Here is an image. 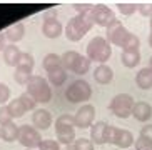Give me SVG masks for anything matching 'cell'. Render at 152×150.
Instances as JSON below:
<instances>
[{
    "instance_id": "1",
    "label": "cell",
    "mask_w": 152,
    "mask_h": 150,
    "mask_svg": "<svg viewBox=\"0 0 152 150\" xmlns=\"http://www.w3.org/2000/svg\"><path fill=\"white\" fill-rule=\"evenodd\" d=\"M94 27V20L90 17V13H77L75 17H72L67 22L64 33L67 37V40L70 42H79L84 39V35L87 32H90V28Z\"/></svg>"
},
{
    "instance_id": "2",
    "label": "cell",
    "mask_w": 152,
    "mask_h": 150,
    "mask_svg": "<svg viewBox=\"0 0 152 150\" xmlns=\"http://www.w3.org/2000/svg\"><path fill=\"white\" fill-rule=\"evenodd\" d=\"M62 58V67L67 72L77 75H85L90 70V60L87 58V55H82V53L75 52V50H67V52L60 55Z\"/></svg>"
},
{
    "instance_id": "3",
    "label": "cell",
    "mask_w": 152,
    "mask_h": 150,
    "mask_svg": "<svg viewBox=\"0 0 152 150\" xmlns=\"http://www.w3.org/2000/svg\"><path fill=\"white\" fill-rule=\"evenodd\" d=\"M112 55V47L104 37H94L87 45V58L90 62H97L99 65L105 63Z\"/></svg>"
},
{
    "instance_id": "4",
    "label": "cell",
    "mask_w": 152,
    "mask_h": 150,
    "mask_svg": "<svg viewBox=\"0 0 152 150\" xmlns=\"http://www.w3.org/2000/svg\"><path fill=\"white\" fill-rule=\"evenodd\" d=\"M55 137L58 143L65 145H72V142H75V122L72 115H58V119L55 120Z\"/></svg>"
},
{
    "instance_id": "5",
    "label": "cell",
    "mask_w": 152,
    "mask_h": 150,
    "mask_svg": "<svg viewBox=\"0 0 152 150\" xmlns=\"http://www.w3.org/2000/svg\"><path fill=\"white\" fill-rule=\"evenodd\" d=\"M27 93L39 103H47L52 100V88L49 82L40 75H34L30 79V82L27 84Z\"/></svg>"
},
{
    "instance_id": "6",
    "label": "cell",
    "mask_w": 152,
    "mask_h": 150,
    "mask_svg": "<svg viewBox=\"0 0 152 150\" xmlns=\"http://www.w3.org/2000/svg\"><path fill=\"white\" fill-rule=\"evenodd\" d=\"M135 100L129 93H117L109 103V110L119 119H129L134 110Z\"/></svg>"
},
{
    "instance_id": "7",
    "label": "cell",
    "mask_w": 152,
    "mask_h": 150,
    "mask_svg": "<svg viewBox=\"0 0 152 150\" xmlns=\"http://www.w3.org/2000/svg\"><path fill=\"white\" fill-rule=\"evenodd\" d=\"M92 97V87L89 85L87 80H75L72 82L67 88H65V98L70 103H80V102H87Z\"/></svg>"
},
{
    "instance_id": "8",
    "label": "cell",
    "mask_w": 152,
    "mask_h": 150,
    "mask_svg": "<svg viewBox=\"0 0 152 150\" xmlns=\"http://www.w3.org/2000/svg\"><path fill=\"white\" fill-rule=\"evenodd\" d=\"M135 142L134 133L125 128H119L114 125H109L107 132H105V143H114L119 149H129Z\"/></svg>"
},
{
    "instance_id": "9",
    "label": "cell",
    "mask_w": 152,
    "mask_h": 150,
    "mask_svg": "<svg viewBox=\"0 0 152 150\" xmlns=\"http://www.w3.org/2000/svg\"><path fill=\"white\" fill-rule=\"evenodd\" d=\"M130 35H132V33L122 25L121 20H114V22L107 27V30H105V39H107L109 44L117 45V47H121L122 50L125 49V45L129 42Z\"/></svg>"
},
{
    "instance_id": "10",
    "label": "cell",
    "mask_w": 152,
    "mask_h": 150,
    "mask_svg": "<svg viewBox=\"0 0 152 150\" xmlns=\"http://www.w3.org/2000/svg\"><path fill=\"white\" fill-rule=\"evenodd\" d=\"M17 140L20 142L25 149L35 150V149H39V145H40V142L44 140V138H42L40 132H39L35 127H32V125H22Z\"/></svg>"
},
{
    "instance_id": "11",
    "label": "cell",
    "mask_w": 152,
    "mask_h": 150,
    "mask_svg": "<svg viewBox=\"0 0 152 150\" xmlns=\"http://www.w3.org/2000/svg\"><path fill=\"white\" fill-rule=\"evenodd\" d=\"M90 17L94 20V25H99V27H105L107 28L114 20H117L114 12H112L110 7L104 4H94L92 10H90Z\"/></svg>"
},
{
    "instance_id": "12",
    "label": "cell",
    "mask_w": 152,
    "mask_h": 150,
    "mask_svg": "<svg viewBox=\"0 0 152 150\" xmlns=\"http://www.w3.org/2000/svg\"><path fill=\"white\" fill-rule=\"evenodd\" d=\"M94 119H95V107L92 103H85L82 105L77 114L74 115V122H75L77 128H89L94 125Z\"/></svg>"
},
{
    "instance_id": "13",
    "label": "cell",
    "mask_w": 152,
    "mask_h": 150,
    "mask_svg": "<svg viewBox=\"0 0 152 150\" xmlns=\"http://www.w3.org/2000/svg\"><path fill=\"white\" fill-rule=\"evenodd\" d=\"M42 33L47 39H57L64 33V27L60 23V20L54 15V12H49L45 15L44 23H42Z\"/></svg>"
},
{
    "instance_id": "14",
    "label": "cell",
    "mask_w": 152,
    "mask_h": 150,
    "mask_svg": "<svg viewBox=\"0 0 152 150\" xmlns=\"http://www.w3.org/2000/svg\"><path fill=\"white\" fill-rule=\"evenodd\" d=\"M32 125L37 130H47L52 125V114L45 108H37L32 114Z\"/></svg>"
},
{
    "instance_id": "15",
    "label": "cell",
    "mask_w": 152,
    "mask_h": 150,
    "mask_svg": "<svg viewBox=\"0 0 152 150\" xmlns=\"http://www.w3.org/2000/svg\"><path fill=\"white\" fill-rule=\"evenodd\" d=\"M132 117H134L137 122H149V120L152 119V107L144 100L135 102L134 110H132Z\"/></svg>"
},
{
    "instance_id": "16",
    "label": "cell",
    "mask_w": 152,
    "mask_h": 150,
    "mask_svg": "<svg viewBox=\"0 0 152 150\" xmlns=\"http://www.w3.org/2000/svg\"><path fill=\"white\" fill-rule=\"evenodd\" d=\"M5 39L9 40L10 44H17V42H20V40L23 39V35H25V25H23L22 22H17V23H12V25H9L7 28H5Z\"/></svg>"
},
{
    "instance_id": "17",
    "label": "cell",
    "mask_w": 152,
    "mask_h": 150,
    "mask_svg": "<svg viewBox=\"0 0 152 150\" xmlns=\"http://www.w3.org/2000/svg\"><path fill=\"white\" fill-rule=\"evenodd\" d=\"M109 124L107 122H95L90 127V140L94 142V145H102L105 143V132H107Z\"/></svg>"
},
{
    "instance_id": "18",
    "label": "cell",
    "mask_w": 152,
    "mask_h": 150,
    "mask_svg": "<svg viewBox=\"0 0 152 150\" xmlns=\"http://www.w3.org/2000/svg\"><path fill=\"white\" fill-rule=\"evenodd\" d=\"M20 58H22V52L18 50L17 45L10 44L5 47L4 50V62L9 67H18L20 65Z\"/></svg>"
},
{
    "instance_id": "19",
    "label": "cell",
    "mask_w": 152,
    "mask_h": 150,
    "mask_svg": "<svg viewBox=\"0 0 152 150\" xmlns=\"http://www.w3.org/2000/svg\"><path fill=\"white\" fill-rule=\"evenodd\" d=\"M94 79H95V82H97V84L107 85V84H110L112 79H114V70H112L107 63L97 65V68L94 70Z\"/></svg>"
},
{
    "instance_id": "20",
    "label": "cell",
    "mask_w": 152,
    "mask_h": 150,
    "mask_svg": "<svg viewBox=\"0 0 152 150\" xmlns=\"http://www.w3.org/2000/svg\"><path fill=\"white\" fill-rule=\"evenodd\" d=\"M18 132H20V127H17L14 122L0 125V138L4 142H15L18 138Z\"/></svg>"
},
{
    "instance_id": "21",
    "label": "cell",
    "mask_w": 152,
    "mask_h": 150,
    "mask_svg": "<svg viewBox=\"0 0 152 150\" xmlns=\"http://www.w3.org/2000/svg\"><path fill=\"white\" fill-rule=\"evenodd\" d=\"M121 62L127 68H135L140 62V50H122Z\"/></svg>"
},
{
    "instance_id": "22",
    "label": "cell",
    "mask_w": 152,
    "mask_h": 150,
    "mask_svg": "<svg viewBox=\"0 0 152 150\" xmlns=\"http://www.w3.org/2000/svg\"><path fill=\"white\" fill-rule=\"evenodd\" d=\"M135 84L139 88L142 90H149L152 88V68L145 67V68H140L135 75Z\"/></svg>"
},
{
    "instance_id": "23",
    "label": "cell",
    "mask_w": 152,
    "mask_h": 150,
    "mask_svg": "<svg viewBox=\"0 0 152 150\" xmlns=\"http://www.w3.org/2000/svg\"><path fill=\"white\" fill-rule=\"evenodd\" d=\"M32 67H27V65H18L15 67V72H14V80L17 82L18 85H25L27 87V84L30 82V79L34 77L32 75Z\"/></svg>"
},
{
    "instance_id": "24",
    "label": "cell",
    "mask_w": 152,
    "mask_h": 150,
    "mask_svg": "<svg viewBox=\"0 0 152 150\" xmlns=\"http://www.w3.org/2000/svg\"><path fill=\"white\" fill-rule=\"evenodd\" d=\"M47 77H49V82H50L52 85H55V87H60V85L65 84V80H67L69 74H67V70H65L62 65H60V67H57V68H54V70L47 72Z\"/></svg>"
},
{
    "instance_id": "25",
    "label": "cell",
    "mask_w": 152,
    "mask_h": 150,
    "mask_svg": "<svg viewBox=\"0 0 152 150\" xmlns=\"http://www.w3.org/2000/svg\"><path fill=\"white\" fill-rule=\"evenodd\" d=\"M7 108H9V114L12 115V119H20V117H23V115L27 114L25 107L22 105V102H20L18 97L14 98V100H10L7 103Z\"/></svg>"
},
{
    "instance_id": "26",
    "label": "cell",
    "mask_w": 152,
    "mask_h": 150,
    "mask_svg": "<svg viewBox=\"0 0 152 150\" xmlns=\"http://www.w3.org/2000/svg\"><path fill=\"white\" fill-rule=\"evenodd\" d=\"M62 65V58L58 57L57 53H47L44 57V62H42V67L45 68V72H50L57 68V67Z\"/></svg>"
},
{
    "instance_id": "27",
    "label": "cell",
    "mask_w": 152,
    "mask_h": 150,
    "mask_svg": "<svg viewBox=\"0 0 152 150\" xmlns=\"http://www.w3.org/2000/svg\"><path fill=\"white\" fill-rule=\"evenodd\" d=\"M117 9L122 15H132V13L137 12V2H119L117 4Z\"/></svg>"
},
{
    "instance_id": "28",
    "label": "cell",
    "mask_w": 152,
    "mask_h": 150,
    "mask_svg": "<svg viewBox=\"0 0 152 150\" xmlns=\"http://www.w3.org/2000/svg\"><path fill=\"white\" fill-rule=\"evenodd\" d=\"M95 145L94 142L90 140V138H75V142H74V145H72V150H94Z\"/></svg>"
},
{
    "instance_id": "29",
    "label": "cell",
    "mask_w": 152,
    "mask_h": 150,
    "mask_svg": "<svg viewBox=\"0 0 152 150\" xmlns=\"http://www.w3.org/2000/svg\"><path fill=\"white\" fill-rule=\"evenodd\" d=\"M18 98H20V102H22V105L25 107V110H27V112L35 110V103H37V102L34 100V98H32L27 92H25V93H22V95H20Z\"/></svg>"
},
{
    "instance_id": "30",
    "label": "cell",
    "mask_w": 152,
    "mask_h": 150,
    "mask_svg": "<svg viewBox=\"0 0 152 150\" xmlns=\"http://www.w3.org/2000/svg\"><path fill=\"white\" fill-rule=\"evenodd\" d=\"M137 10L142 17H152V2H139L137 4Z\"/></svg>"
},
{
    "instance_id": "31",
    "label": "cell",
    "mask_w": 152,
    "mask_h": 150,
    "mask_svg": "<svg viewBox=\"0 0 152 150\" xmlns=\"http://www.w3.org/2000/svg\"><path fill=\"white\" fill-rule=\"evenodd\" d=\"M39 150H60V143L57 140H50V138H45L40 142Z\"/></svg>"
},
{
    "instance_id": "32",
    "label": "cell",
    "mask_w": 152,
    "mask_h": 150,
    "mask_svg": "<svg viewBox=\"0 0 152 150\" xmlns=\"http://www.w3.org/2000/svg\"><path fill=\"white\" fill-rule=\"evenodd\" d=\"M72 7L77 10V13H90L94 4H89V2H75Z\"/></svg>"
},
{
    "instance_id": "33",
    "label": "cell",
    "mask_w": 152,
    "mask_h": 150,
    "mask_svg": "<svg viewBox=\"0 0 152 150\" xmlns=\"http://www.w3.org/2000/svg\"><path fill=\"white\" fill-rule=\"evenodd\" d=\"M9 122H14V119H12V115L9 114L7 105H2L0 107V125H5V124H9Z\"/></svg>"
},
{
    "instance_id": "34",
    "label": "cell",
    "mask_w": 152,
    "mask_h": 150,
    "mask_svg": "<svg viewBox=\"0 0 152 150\" xmlns=\"http://www.w3.org/2000/svg\"><path fill=\"white\" fill-rule=\"evenodd\" d=\"M10 100V88L9 85H5L0 82V103L4 105L5 102H9Z\"/></svg>"
},
{
    "instance_id": "35",
    "label": "cell",
    "mask_w": 152,
    "mask_h": 150,
    "mask_svg": "<svg viewBox=\"0 0 152 150\" xmlns=\"http://www.w3.org/2000/svg\"><path fill=\"white\" fill-rule=\"evenodd\" d=\"M139 137L145 138L147 142L152 143V124H145L142 128H140V133H139Z\"/></svg>"
},
{
    "instance_id": "36",
    "label": "cell",
    "mask_w": 152,
    "mask_h": 150,
    "mask_svg": "<svg viewBox=\"0 0 152 150\" xmlns=\"http://www.w3.org/2000/svg\"><path fill=\"white\" fill-rule=\"evenodd\" d=\"M20 65H27V67H32V68H34V65H35V62H34V55L28 53V52H22Z\"/></svg>"
},
{
    "instance_id": "37",
    "label": "cell",
    "mask_w": 152,
    "mask_h": 150,
    "mask_svg": "<svg viewBox=\"0 0 152 150\" xmlns=\"http://www.w3.org/2000/svg\"><path fill=\"white\" fill-rule=\"evenodd\" d=\"M5 40H7L5 39V33L4 32H0V52H4L5 47H7V45H5Z\"/></svg>"
},
{
    "instance_id": "38",
    "label": "cell",
    "mask_w": 152,
    "mask_h": 150,
    "mask_svg": "<svg viewBox=\"0 0 152 150\" xmlns=\"http://www.w3.org/2000/svg\"><path fill=\"white\" fill-rule=\"evenodd\" d=\"M60 150H72V145H65V143H60Z\"/></svg>"
},
{
    "instance_id": "39",
    "label": "cell",
    "mask_w": 152,
    "mask_h": 150,
    "mask_svg": "<svg viewBox=\"0 0 152 150\" xmlns=\"http://www.w3.org/2000/svg\"><path fill=\"white\" fill-rule=\"evenodd\" d=\"M149 47L152 49V32H151V35H149Z\"/></svg>"
},
{
    "instance_id": "40",
    "label": "cell",
    "mask_w": 152,
    "mask_h": 150,
    "mask_svg": "<svg viewBox=\"0 0 152 150\" xmlns=\"http://www.w3.org/2000/svg\"><path fill=\"white\" fill-rule=\"evenodd\" d=\"M149 68H152V55H151V58H149Z\"/></svg>"
},
{
    "instance_id": "41",
    "label": "cell",
    "mask_w": 152,
    "mask_h": 150,
    "mask_svg": "<svg viewBox=\"0 0 152 150\" xmlns=\"http://www.w3.org/2000/svg\"><path fill=\"white\" fill-rule=\"evenodd\" d=\"M135 150H152V147L151 149H135Z\"/></svg>"
},
{
    "instance_id": "42",
    "label": "cell",
    "mask_w": 152,
    "mask_h": 150,
    "mask_svg": "<svg viewBox=\"0 0 152 150\" xmlns=\"http://www.w3.org/2000/svg\"><path fill=\"white\" fill-rule=\"evenodd\" d=\"M151 32H152V17H151Z\"/></svg>"
},
{
    "instance_id": "43",
    "label": "cell",
    "mask_w": 152,
    "mask_h": 150,
    "mask_svg": "<svg viewBox=\"0 0 152 150\" xmlns=\"http://www.w3.org/2000/svg\"><path fill=\"white\" fill-rule=\"evenodd\" d=\"M25 150H34V149H25Z\"/></svg>"
}]
</instances>
